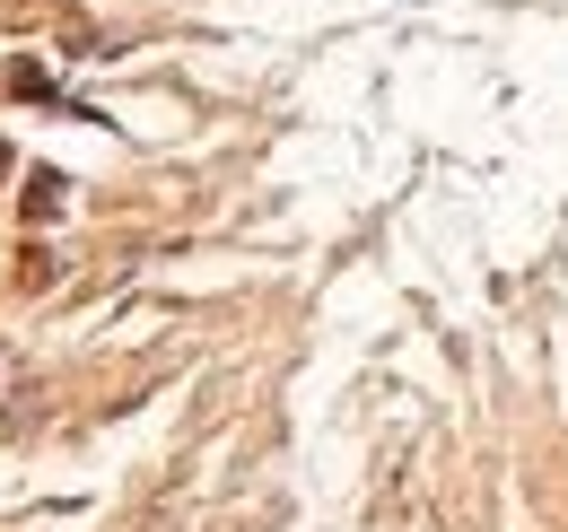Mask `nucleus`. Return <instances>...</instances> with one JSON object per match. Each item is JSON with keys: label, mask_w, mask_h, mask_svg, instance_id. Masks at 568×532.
Instances as JSON below:
<instances>
[{"label": "nucleus", "mask_w": 568, "mask_h": 532, "mask_svg": "<svg viewBox=\"0 0 568 532\" xmlns=\"http://www.w3.org/2000/svg\"><path fill=\"white\" fill-rule=\"evenodd\" d=\"M53 209H62V175H36L27 184V218H53Z\"/></svg>", "instance_id": "f257e3e1"}]
</instances>
